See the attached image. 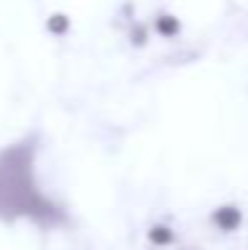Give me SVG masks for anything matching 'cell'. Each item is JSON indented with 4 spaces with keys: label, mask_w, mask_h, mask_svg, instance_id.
I'll use <instances>...</instances> for the list:
<instances>
[{
    "label": "cell",
    "mask_w": 248,
    "mask_h": 250,
    "mask_svg": "<svg viewBox=\"0 0 248 250\" xmlns=\"http://www.w3.org/2000/svg\"><path fill=\"white\" fill-rule=\"evenodd\" d=\"M152 32L163 40H176L181 35V19L171 11H160L152 16Z\"/></svg>",
    "instance_id": "cell-3"
},
{
    "label": "cell",
    "mask_w": 248,
    "mask_h": 250,
    "mask_svg": "<svg viewBox=\"0 0 248 250\" xmlns=\"http://www.w3.org/2000/svg\"><path fill=\"white\" fill-rule=\"evenodd\" d=\"M150 32H152V24H144V21H134L131 29H128V43L134 48H144L150 43Z\"/></svg>",
    "instance_id": "cell-5"
},
{
    "label": "cell",
    "mask_w": 248,
    "mask_h": 250,
    "mask_svg": "<svg viewBox=\"0 0 248 250\" xmlns=\"http://www.w3.org/2000/svg\"><path fill=\"white\" fill-rule=\"evenodd\" d=\"M243 221H246L243 208L235 205V202H222V205L211 208V213H208V224L216 231H222V234H235L243 226Z\"/></svg>",
    "instance_id": "cell-2"
},
{
    "label": "cell",
    "mask_w": 248,
    "mask_h": 250,
    "mask_svg": "<svg viewBox=\"0 0 248 250\" xmlns=\"http://www.w3.org/2000/svg\"><path fill=\"white\" fill-rule=\"evenodd\" d=\"M32 154V144H14L0 154V210H8L11 216H32L43 224L62 221L59 208L35 187Z\"/></svg>",
    "instance_id": "cell-1"
},
{
    "label": "cell",
    "mask_w": 248,
    "mask_h": 250,
    "mask_svg": "<svg viewBox=\"0 0 248 250\" xmlns=\"http://www.w3.org/2000/svg\"><path fill=\"white\" fill-rule=\"evenodd\" d=\"M147 242H150L152 248H171L176 242L174 226H168V224H152L150 229H147Z\"/></svg>",
    "instance_id": "cell-4"
},
{
    "label": "cell",
    "mask_w": 248,
    "mask_h": 250,
    "mask_svg": "<svg viewBox=\"0 0 248 250\" xmlns=\"http://www.w3.org/2000/svg\"><path fill=\"white\" fill-rule=\"evenodd\" d=\"M45 27H48L51 35H67L69 32V16L67 14H51Z\"/></svg>",
    "instance_id": "cell-6"
},
{
    "label": "cell",
    "mask_w": 248,
    "mask_h": 250,
    "mask_svg": "<svg viewBox=\"0 0 248 250\" xmlns=\"http://www.w3.org/2000/svg\"><path fill=\"white\" fill-rule=\"evenodd\" d=\"M184 250H203V248H184Z\"/></svg>",
    "instance_id": "cell-7"
}]
</instances>
